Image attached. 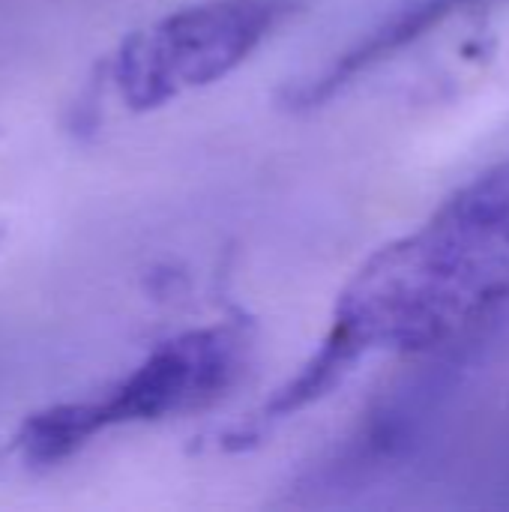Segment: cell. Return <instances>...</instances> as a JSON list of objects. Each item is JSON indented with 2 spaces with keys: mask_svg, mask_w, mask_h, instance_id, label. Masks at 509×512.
Returning <instances> with one entry per match:
<instances>
[{
  "mask_svg": "<svg viewBox=\"0 0 509 512\" xmlns=\"http://www.w3.org/2000/svg\"><path fill=\"white\" fill-rule=\"evenodd\" d=\"M509 297V165L384 249L339 303L321 345L351 369L369 348H426Z\"/></svg>",
  "mask_w": 509,
  "mask_h": 512,
  "instance_id": "1",
  "label": "cell"
},
{
  "mask_svg": "<svg viewBox=\"0 0 509 512\" xmlns=\"http://www.w3.org/2000/svg\"><path fill=\"white\" fill-rule=\"evenodd\" d=\"M294 0H210L135 33L117 54V84L132 108H153L186 87L240 66Z\"/></svg>",
  "mask_w": 509,
  "mask_h": 512,
  "instance_id": "2",
  "label": "cell"
},
{
  "mask_svg": "<svg viewBox=\"0 0 509 512\" xmlns=\"http://www.w3.org/2000/svg\"><path fill=\"white\" fill-rule=\"evenodd\" d=\"M243 345L246 342L237 327L186 333L165 342L108 399L81 405L90 432L96 435L117 423L183 414L219 399L240 372Z\"/></svg>",
  "mask_w": 509,
  "mask_h": 512,
  "instance_id": "3",
  "label": "cell"
},
{
  "mask_svg": "<svg viewBox=\"0 0 509 512\" xmlns=\"http://www.w3.org/2000/svg\"><path fill=\"white\" fill-rule=\"evenodd\" d=\"M471 3H477V0H411L390 21H384L366 39H360L351 51H345L327 72H321L318 78L300 84L288 96V102H294V108H315L318 102L330 99L339 87H345L354 75L366 72L369 66H375L381 60H387L390 54H396L408 42H417L432 27H438L453 12H459L462 6H471Z\"/></svg>",
  "mask_w": 509,
  "mask_h": 512,
  "instance_id": "4",
  "label": "cell"
}]
</instances>
